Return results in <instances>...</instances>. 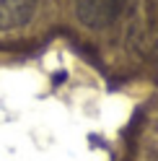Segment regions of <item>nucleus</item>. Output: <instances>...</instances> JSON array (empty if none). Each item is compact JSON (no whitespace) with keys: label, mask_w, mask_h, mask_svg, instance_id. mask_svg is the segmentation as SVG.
<instances>
[{"label":"nucleus","mask_w":158,"mask_h":161,"mask_svg":"<svg viewBox=\"0 0 158 161\" xmlns=\"http://www.w3.org/2000/svg\"><path fill=\"white\" fill-rule=\"evenodd\" d=\"M127 0H75V16L88 29H104L124 11Z\"/></svg>","instance_id":"f257e3e1"},{"label":"nucleus","mask_w":158,"mask_h":161,"mask_svg":"<svg viewBox=\"0 0 158 161\" xmlns=\"http://www.w3.org/2000/svg\"><path fill=\"white\" fill-rule=\"evenodd\" d=\"M36 0H0V31H16L31 21Z\"/></svg>","instance_id":"f03ea898"}]
</instances>
